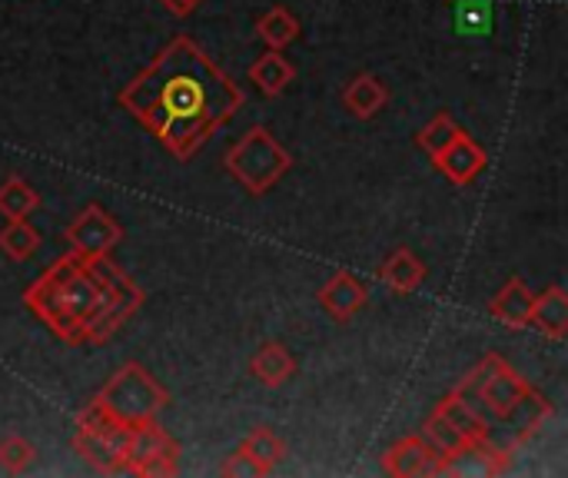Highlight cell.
Segmentation results:
<instances>
[{"mask_svg": "<svg viewBox=\"0 0 568 478\" xmlns=\"http://www.w3.org/2000/svg\"><path fill=\"white\" fill-rule=\"evenodd\" d=\"M63 240L80 256H110L123 243V226L97 203L77 213V220L63 230Z\"/></svg>", "mask_w": 568, "mask_h": 478, "instance_id": "ba28073f", "label": "cell"}, {"mask_svg": "<svg viewBox=\"0 0 568 478\" xmlns=\"http://www.w3.org/2000/svg\"><path fill=\"white\" fill-rule=\"evenodd\" d=\"M173 17H186V13H193L203 0H160Z\"/></svg>", "mask_w": 568, "mask_h": 478, "instance_id": "f1b7e54d", "label": "cell"}, {"mask_svg": "<svg viewBox=\"0 0 568 478\" xmlns=\"http://www.w3.org/2000/svg\"><path fill=\"white\" fill-rule=\"evenodd\" d=\"M106 419L120 426H136L156 419L170 406V393L140 363H123L90 399Z\"/></svg>", "mask_w": 568, "mask_h": 478, "instance_id": "3957f363", "label": "cell"}, {"mask_svg": "<svg viewBox=\"0 0 568 478\" xmlns=\"http://www.w3.org/2000/svg\"><path fill=\"white\" fill-rule=\"evenodd\" d=\"M493 3L489 0H459L456 3V27L466 37H486L493 33Z\"/></svg>", "mask_w": 568, "mask_h": 478, "instance_id": "484cf974", "label": "cell"}, {"mask_svg": "<svg viewBox=\"0 0 568 478\" xmlns=\"http://www.w3.org/2000/svg\"><path fill=\"white\" fill-rule=\"evenodd\" d=\"M423 279H426V263L406 246H399L379 269V283H386L393 293H413L419 289Z\"/></svg>", "mask_w": 568, "mask_h": 478, "instance_id": "2e32d148", "label": "cell"}, {"mask_svg": "<svg viewBox=\"0 0 568 478\" xmlns=\"http://www.w3.org/2000/svg\"><path fill=\"white\" fill-rule=\"evenodd\" d=\"M37 246H40V233L27 220H7V226L0 230V253L10 256L13 263L30 260Z\"/></svg>", "mask_w": 568, "mask_h": 478, "instance_id": "603a6c76", "label": "cell"}, {"mask_svg": "<svg viewBox=\"0 0 568 478\" xmlns=\"http://www.w3.org/2000/svg\"><path fill=\"white\" fill-rule=\"evenodd\" d=\"M436 160V166H439V173L449 180V183H456V186H469L483 170H486V150L469 136V133H463V136H456L439 156H433Z\"/></svg>", "mask_w": 568, "mask_h": 478, "instance_id": "8fae6325", "label": "cell"}, {"mask_svg": "<svg viewBox=\"0 0 568 478\" xmlns=\"http://www.w3.org/2000/svg\"><path fill=\"white\" fill-rule=\"evenodd\" d=\"M123 472L143 478H170L180 472V443L156 423H136L126 433Z\"/></svg>", "mask_w": 568, "mask_h": 478, "instance_id": "8992f818", "label": "cell"}, {"mask_svg": "<svg viewBox=\"0 0 568 478\" xmlns=\"http://www.w3.org/2000/svg\"><path fill=\"white\" fill-rule=\"evenodd\" d=\"M369 293L366 286L353 276V273H336L323 289H320V303L323 309L336 319V323H349L363 306H366Z\"/></svg>", "mask_w": 568, "mask_h": 478, "instance_id": "4fadbf2b", "label": "cell"}, {"mask_svg": "<svg viewBox=\"0 0 568 478\" xmlns=\"http://www.w3.org/2000/svg\"><path fill=\"white\" fill-rule=\"evenodd\" d=\"M33 456H37V449H33V443H27L23 436H7V439H0V469H3V472H10V476L27 472L30 462H33Z\"/></svg>", "mask_w": 568, "mask_h": 478, "instance_id": "4316f807", "label": "cell"}, {"mask_svg": "<svg viewBox=\"0 0 568 478\" xmlns=\"http://www.w3.org/2000/svg\"><path fill=\"white\" fill-rule=\"evenodd\" d=\"M290 166H293L290 150L266 126H250V133L240 136L226 153V170L253 196L270 193L290 173Z\"/></svg>", "mask_w": 568, "mask_h": 478, "instance_id": "277c9868", "label": "cell"}, {"mask_svg": "<svg viewBox=\"0 0 568 478\" xmlns=\"http://www.w3.org/2000/svg\"><path fill=\"white\" fill-rule=\"evenodd\" d=\"M296 77V67L280 53V50H266L253 67H250V80L266 93V96H280Z\"/></svg>", "mask_w": 568, "mask_h": 478, "instance_id": "ac0fdd59", "label": "cell"}, {"mask_svg": "<svg viewBox=\"0 0 568 478\" xmlns=\"http://www.w3.org/2000/svg\"><path fill=\"white\" fill-rule=\"evenodd\" d=\"M143 289L123 273V269H116L113 276H110V286H106V299H103V306H100V313L87 323V329H83V339H80V346H100V343H106L110 336H116L120 333V326L143 306Z\"/></svg>", "mask_w": 568, "mask_h": 478, "instance_id": "52a82bcc", "label": "cell"}, {"mask_svg": "<svg viewBox=\"0 0 568 478\" xmlns=\"http://www.w3.org/2000/svg\"><path fill=\"white\" fill-rule=\"evenodd\" d=\"M383 469L396 478L439 476L443 472V456L423 436H406L383 456Z\"/></svg>", "mask_w": 568, "mask_h": 478, "instance_id": "30bf717a", "label": "cell"}, {"mask_svg": "<svg viewBox=\"0 0 568 478\" xmlns=\"http://www.w3.org/2000/svg\"><path fill=\"white\" fill-rule=\"evenodd\" d=\"M529 326L536 333H542L552 343H566L568 339V293L556 283L549 289H542L532 299V313H529Z\"/></svg>", "mask_w": 568, "mask_h": 478, "instance_id": "7c38bea8", "label": "cell"}, {"mask_svg": "<svg viewBox=\"0 0 568 478\" xmlns=\"http://www.w3.org/2000/svg\"><path fill=\"white\" fill-rule=\"evenodd\" d=\"M243 103L240 83L186 33L173 37L120 90V106L180 163L193 160Z\"/></svg>", "mask_w": 568, "mask_h": 478, "instance_id": "6da1fadb", "label": "cell"}, {"mask_svg": "<svg viewBox=\"0 0 568 478\" xmlns=\"http://www.w3.org/2000/svg\"><path fill=\"white\" fill-rule=\"evenodd\" d=\"M113 273L116 266L106 256H80L70 250L23 293V306L40 323H47L57 339L80 346L87 323L100 313L106 299Z\"/></svg>", "mask_w": 568, "mask_h": 478, "instance_id": "7a4b0ae2", "label": "cell"}, {"mask_svg": "<svg viewBox=\"0 0 568 478\" xmlns=\"http://www.w3.org/2000/svg\"><path fill=\"white\" fill-rule=\"evenodd\" d=\"M532 299H536V293L529 289V283L523 276H513L496 293V299L489 303V316L499 319L509 329H526L529 326V313H532Z\"/></svg>", "mask_w": 568, "mask_h": 478, "instance_id": "5bb4252c", "label": "cell"}, {"mask_svg": "<svg viewBox=\"0 0 568 478\" xmlns=\"http://www.w3.org/2000/svg\"><path fill=\"white\" fill-rule=\"evenodd\" d=\"M443 459H449V456H456L463 446H469V443H476V439H466L459 429H453L449 426V419L446 416H439V413H433L429 419H426V426H423V433H419Z\"/></svg>", "mask_w": 568, "mask_h": 478, "instance_id": "d4e9b609", "label": "cell"}, {"mask_svg": "<svg viewBox=\"0 0 568 478\" xmlns=\"http://www.w3.org/2000/svg\"><path fill=\"white\" fill-rule=\"evenodd\" d=\"M436 413L439 416H446L449 419V426L453 429H459L466 439H476V443H483V439H489V423L469 406V403H463L456 393H449L446 399H439L436 403Z\"/></svg>", "mask_w": 568, "mask_h": 478, "instance_id": "d6986e66", "label": "cell"}, {"mask_svg": "<svg viewBox=\"0 0 568 478\" xmlns=\"http://www.w3.org/2000/svg\"><path fill=\"white\" fill-rule=\"evenodd\" d=\"M250 369H253V376H256L263 386L276 389V386H286V383L293 379V373H296V359H293V353H290L286 346H280V343H266V346H260V353L253 356Z\"/></svg>", "mask_w": 568, "mask_h": 478, "instance_id": "e0dca14e", "label": "cell"}, {"mask_svg": "<svg viewBox=\"0 0 568 478\" xmlns=\"http://www.w3.org/2000/svg\"><path fill=\"white\" fill-rule=\"evenodd\" d=\"M126 433L130 426H120L106 419L93 403L77 416V433H73V449L77 456L100 476H120L123 472V456H126Z\"/></svg>", "mask_w": 568, "mask_h": 478, "instance_id": "5b68a950", "label": "cell"}, {"mask_svg": "<svg viewBox=\"0 0 568 478\" xmlns=\"http://www.w3.org/2000/svg\"><path fill=\"white\" fill-rule=\"evenodd\" d=\"M220 472H223L226 478H250V476L263 478L266 476V472H263V469H260V466H256V462H253L246 452H243V449H240V452H233V456L223 462V469H220Z\"/></svg>", "mask_w": 568, "mask_h": 478, "instance_id": "83f0119b", "label": "cell"}, {"mask_svg": "<svg viewBox=\"0 0 568 478\" xmlns=\"http://www.w3.org/2000/svg\"><path fill=\"white\" fill-rule=\"evenodd\" d=\"M343 103H346V110H349L353 116L369 120V116H376V113L389 103V90H386V83H383L376 73H359V77H353V80L346 83Z\"/></svg>", "mask_w": 568, "mask_h": 478, "instance_id": "9a60e30c", "label": "cell"}, {"mask_svg": "<svg viewBox=\"0 0 568 478\" xmlns=\"http://www.w3.org/2000/svg\"><path fill=\"white\" fill-rule=\"evenodd\" d=\"M463 133H466V130L456 123L453 113H436V116L416 133V143H419L429 156H439V153H443L456 136H463Z\"/></svg>", "mask_w": 568, "mask_h": 478, "instance_id": "cb8c5ba5", "label": "cell"}, {"mask_svg": "<svg viewBox=\"0 0 568 478\" xmlns=\"http://www.w3.org/2000/svg\"><path fill=\"white\" fill-rule=\"evenodd\" d=\"M256 33L270 50H283L300 37V20L286 7H273L256 20Z\"/></svg>", "mask_w": 568, "mask_h": 478, "instance_id": "ffe728a7", "label": "cell"}, {"mask_svg": "<svg viewBox=\"0 0 568 478\" xmlns=\"http://www.w3.org/2000/svg\"><path fill=\"white\" fill-rule=\"evenodd\" d=\"M266 476L286 459V443L276 436V433H270V429H253L246 439H243V446H240Z\"/></svg>", "mask_w": 568, "mask_h": 478, "instance_id": "7402d4cb", "label": "cell"}, {"mask_svg": "<svg viewBox=\"0 0 568 478\" xmlns=\"http://www.w3.org/2000/svg\"><path fill=\"white\" fill-rule=\"evenodd\" d=\"M37 206H40V193L23 176H10L0 183V216L3 220H27Z\"/></svg>", "mask_w": 568, "mask_h": 478, "instance_id": "44dd1931", "label": "cell"}, {"mask_svg": "<svg viewBox=\"0 0 568 478\" xmlns=\"http://www.w3.org/2000/svg\"><path fill=\"white\" fill-rule=\"evenodd\" d=\"M529 383L503 359L493 376L486 379L483 393H479V413L486 419H499V423H509V416L523 406V399L529 396Z\"/></svg>", "mask_w": 568, "mask_h": 478, "instance_id": "9c48e42d", "label": "cell"}]
</instances>
